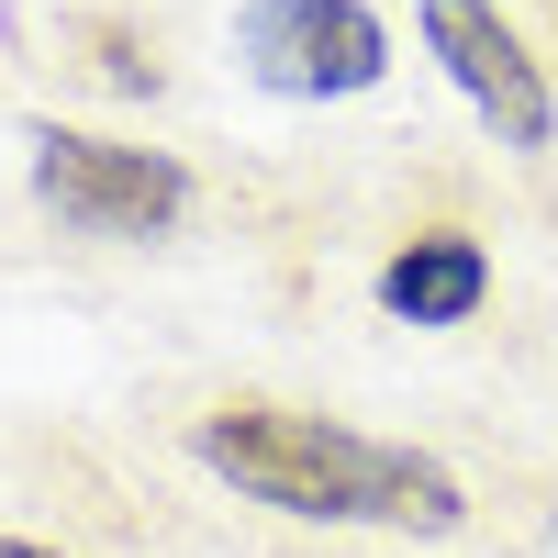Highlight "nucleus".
I'll return each mask as SVG.
<instances>
[{
    "instance_id": "7ed1b4c3",
    "label": "nucleus",
    "mask_w": 558,
    "mask_h": 558,
    "mask_svg": "<svg viewBox=\"0 0 558 558\" xmlns=\"http://www.w3.org/2000/svg\"><path fill=\"white\" fill-rule=\"evenodd\" d=\"M235 57L279 101H357V89L391 78V23L368 0H246Z\"/></svg>"
},
{
    "instance_id": "f03ea898",
    "label": "nucleus",
    "mask_w": 558,
    "mask_h": 558,
    "mask_svg": "<svg viewBox=\"0 0 558 558\" xmlns=\"http://www.w3.org/2000/svg\"><path fill=\"white\" fill-rule=\"evenodd\" d=\"M34 202L78 223V235H168L191 213V168L157 157V146H112V134H78V123H34Z\"/></svg>"
},
{
    "instance_id": "423d86ee",
    "label": "nucleus",
    "mask_w": 558,
    "mask_h": 558,
    "mask_svg": "<svg viewBox=\"0 0 558 558\" xmlns=\"http://www.w3.org/2000/svg\"><path fill=\"white\" fill-rule=\"evenodd\" d=\"M0 558H57V547H34V536H0Z\"/></svg>"
},
{
    "instance_id": "39448f33",
    "label": "nucleus",
    "mask_w": 558,
    "mask_h": 558,
    "mask_svg": "<svg viewBox=\"0 0 558 558\" xmlns=\"http://www.w3.org/2000/svg\"><path fill=\"white\" fill-rule=\"evenodd\" d=\"M481 291H492V257H481V235H458V223H425V235L391 246V268H380V302L402 324H470Z\"/></svg>"
},
{
    "instance_id": "20e7f679",
    "label": "nucleus",
    "mask_w": 558,
    "mask_h": 558,
    "mask_svg": "<svg viewBox=\"0 0 558 558\" xmlns=\"http://www.w3.org/2000/svg\"><path fill=\"white\" fill-rule=\"evenodd\" d=\"M425 45H436V68L458 78V101H470L514 157H536L547 134H558L547 68L525 57V34L502 23V0H425Z\"/></svg>"
},
{
    "instance_id": "f257e3e1",
    "label": "nucleus",
    "mask_w": 558,
    "mask_h": 558,
    "mask_svg": "<svg viewBox=\"0 0 558 558\" xmlns=\"http://www.w3.org/2000/svg\"><path fill=\"white\" fill-rule=\"evenodd\" d=\"M191 458L291 525H391V536H458L470 525V492H458L447 458L347 436V425L291 413V402H213L191 425Z\"/></svg>"
}]
</instances>
